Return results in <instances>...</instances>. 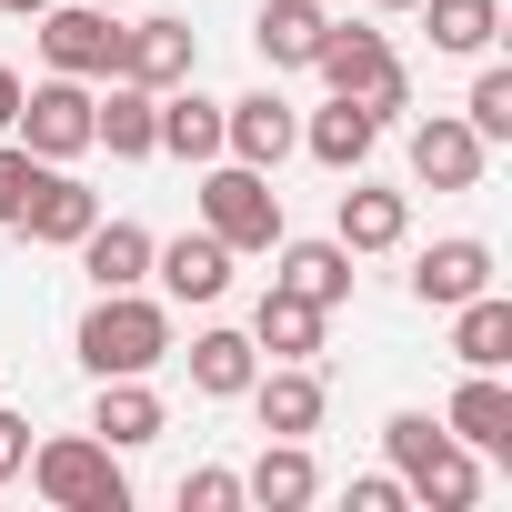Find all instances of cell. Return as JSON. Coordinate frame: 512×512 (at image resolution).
Wrapping results in <instances>:
<instances>
[{
  "instance_id": "1",
  "label": "cell",
  "mask_w": 512,
  "mask_h": 512,
  "mask_svg": "<svg viewBox=\"0 0 512 512\" xmlns=\"http://www.w3.org/2000/svg\"><path fill=\"white\" fill-rule=\"evenodd\" d=\"M382 452H392V472H402V492L422 512H472L482 502V452H462L442 432V412H392L382 422Z\"/></svg>"
},
{
  "instance_id": "2",
  "label": "cell",
  "mask_w": 512,
  "mask_h": 512,
  "mask_svg": "<svg viewBox=\"0 0 512 512\" xmlns=\"http://www.w3.org/2000/svg\"><path fill=\"white\" fill-rule=\"evenodd\" d=\"M71 352H81L91 382H111V372H161V362H171V302H151V292H91Z\"/></svg>"
},
{
  "instance_id": "3",
  "label": "cell",
  "mask_w": 512,
  "mask_h": 512,
  "mask_svg": "<svg viewBox=\"0 0 512 512\" xmlns=\"http://www.w3.org/2000/svg\"><path fill=\"white\" fill-rule=\"evenodd\" d=\"M312 71H322V91L362 101L372 121H402L412 111V71L392 61V31H372V21H332L322 51H312Z\"/></svg>"
},
{
  "instance_id": "4",
  "label": "cell",
  "mask_w": 512,
  "mask_h": 512,
  "mask_svg": "<svg viewBox=\"0 0 512 512\" xmlns=\"http://www.w3.org/2000/svg\"><path fill=\"white\" fill-rule=\"evenodd\" d=\"M31 492L51 512H131V472L101 432H51L31 442Z\"/></svg>"
},
{
  "instance_id": "5",
  "label": "cell",
  "mask_w": 512,
  "mask_h": 512,
  "mask_svg": "<svg viewBox=\"0 0 512 512\" xmlns=\"http://www.w3.org/2000/svg\"><path fill=\"white\" fill-rule=\"evenodd\" d=\"M201 231L231 241V251H272L282 241V191L272 171H251V161H201Z\"/></svg>"
},
{
  "instance_id": "6",
  "label": "cell",
  "mask_w": 512,
  "mask_h": 512,
  "mask_svg": "<svg viewBox=\"0 0 512 512\" xmlns=\"http://www.w3.org/2000/svg\"><path fill=\"white\" fill-rule=\"evenodd\" d=\"M11 141H21L31 161H81V151H91V81H71V71H41V81L21 91V121H11Z\"/></svg>"
},
{
  "instance_id": "7",
  "label": "cell",
  "mask_w": 512,
  "mask_h": 512,
  "mask_svg": "<svg viewBox=\"0 0 512 512\" xmlns=\"http://www.w3.org/2000/svg\"><path fill=\"white\" fill-rule=\"evenodd\" d=\"M31 31H41V61H51V71H71V81H121V21L101 11V0H51Z\"/></svg>"
},
{
  "instance_id": "8",
  "label": "cell",
  "mask_w": 512,
  "mask_h": 512,
  "mask_svg": "<svg viewBox=\"0 0 512 512\" xmlns=\"http://www.w3.org/2000/svg\"><path fill=\"white\" fill-rule=\"evenodd\" d=\"M292 151H302V121H292V101H282V91H241V101H221V161L282 171Z\"/></svg>"
},
{
  "instance_id": "9",
  "label": "cell",
  "mask_w": 512,
  "mask_h": 512,
  "mask_svg": "<svg viewBox=\"0 0 512 512\" xmlns=\"http://www.w3.org/2000/svg\"><path fill=\"white\" fill-rule=\"evenodd\" d=\"M231 262H241V251H231V241H211V231L151 241V282H161V302H191V312H211V302L231 292Z\"/></svg>"
},
{
  "instance_id": "10",
  "label": "cell",
  "mask_w": 512,
  "mask_h": 512,
  "mask_svg": "<svg viewBox=\"0 0 512 512\" xmlns=\"http://www.w3.org/2000/svg\"><path fill=\"white\" fill-rule=\"evenodd\" d=\"M251 422L262 432H282V442H312L322 432V412H332V392H322V372L312 362H272V372H251Z\"/></svg>"
},
{
  "instance_id": "11",
  "label": "cell",
  "mask_w": 512,
  "mask_h": 512,
  "mask_svg": "<svg viewBox=\"0 0 512 512\" xmlns=\"http://www.w3.org/2000/svg\"><path fill=\"white\" fill-rule=\"evenodd\" d=\"M482 161H492V141H482L462 111L412 121V181H422V191H472V181H482Z\"/></svg>"
},
{
  "instance_id": "12",
  "label": "cell",
  "mask_w": 512,
  "mask_h": 512,
  "mask_svg": "<svg viewBox=\"0 0 512 512\" xmlns=\"http://www.w3.org/2000/svg\"><path fill=\"white\" fill-rule=\"evenodd\" d=\"M91 221H101V191H91V181H71V161H41V181H31V201H21V221H11V231H31L41 251H71Z\"/></svg>"
},
{
  "instance_id": "13",
  "label": "cell",
  "mask_w": 512,
  "mask_h": 512,
  "mask_svg": "<svg viewBox=\"0 0 512 512\" xmlns=\"http://www.w3.org/2000/svg\"><path fill=\"white\" fill-rule=\"evenodd\" d=\"M201 71V41H191V21H121V81H141V91H181Z\"/></svg>"
},
{
  "instance_id": "14",
  "label": "cell",
  "mask_w": 512,
  "mask_h": 512,
  "mask_svg": "<svg viewBox=\"0 0 512 512\" xmlns=\"http://www.w3.org/2000/svg\"><path fill=\"white\" fill-rule=\"evenodd\" d=\"M472 292H492V241L452 231V241H432L422 262H412V302H422V312H452V302H472Z\"/></svg>"
},
{
  "instance_id": "15",
  "label": "cell",
  "mask_w": 512,
  "mask_h": 512,
  "mask_svg": "<svg viewBox=\"0 0 512 512\" xmlns=\"http://www.w3.org/2000/svg\"><path fill=\"white\" fill-rule=\"evenodd\" d=\"M442 432L462 452H512V382L502 372H462L452 402H442Z\"/></svg>"
},
{
  "instance_id": "16",
  "label": "cell",
  "mask_w": 512,
  "mask_h": 512,
  "mask_svg": "<svg viewBox=\"0 0 512 512\" xmlns=\"http://www.w3.org/2000/svg\"><path fill=\"white\" fill-rule=\"evenodd\" d=\"M151 121H161V91H141V81H101L91 91V151L151 161Z\"/></svg>"
},
{
  "instance_id": "17",
  "label": "cell",
  "mask_w": 512,
  "mask_h": 512,
  "mask_svg": "<svg viewBox=\"0 0 512 512\" xmlns=\"http://www.w3.org/2000/svg\"><path fill=\"white\" fill-rule=\"evenodd\" d=\"M332 241L352 251V262H362V251H402V241H412V201H402V191L352 181V191H342V211H332Z\"/></svg>"
},
{
  "instance_id": "18",
  "label": "cell",
  "mask_w": 512,
  "mask_h": 512,
  "mask_svg": "<svg viewBox=\"0 0 512 512\" xmlns=\"http://www.w3.org/2000/svg\"><path fill=\"white\" fill-rule=\"evenodd\" d=\"M151 151H171V161H221V101L201 91V81H181V91H161V121H151Z\"/></svg>"
},
{
  "instance_id": "19",
  "label": "cell",
  "mask_w": 512,
  "mask_h": 512,
  "mask_svg": "<svg viewBox=\"0 0 512 512\" xmlns=\"http://www.w3.org/2000/svg\"><path fill=\"white\" fill-rule=\"evenodd\" d=\"M161 392H151V372H111L101 382V402H91V432L111 442V452H141V442H161Z\"/></svg>"
},
{
  "instance_id": "20",
  "label": "cell",
  "mask_w": 512,
  "mask_h": 512,
  "mask_svg": "<svg viewBox=\"0 0 512 512\" xmlns=\"http://www.w3.org/2000/svg\"><path fill=\"white\" fill-rule=\"evenodd\" d=\"M332 11L322 0H262V21H251V51H262V71H312Z\"/></svg>"
},
{
  "instance_id": "21",
  "label": "cell",
  "mask_w": 512,
  "mask_h": 512,
  "mask_svg": "<svg viewBox=\"0 0 512 512\" xmlns=\"http://www.w3.org/2000/svg\"><path fill=\"white\" fill-rule=\"evenodd\" d=\"M71 251H81L91 292H141V282H151V231H141V221H91Z\"/></svg>"
},
{
  "instance_id": "22",
  "label": "cell",
  "mask_w": 512,
  "mask_h": 512,
  "mask_svg": "<svg viewBox=\"0 0 512 512\" xmlns=\"http://www.w3.org/2000/svg\"><path fill=\"white\" fill-rule=\"evenodd\" d=\"M272 251H282V272H272L282 292H302V302H322V312H342V302H352V251H342L332 231H322V241H292V231H282Z\"/></svg>"
},
{
  "instance_id": "23",
  "label": "cell",
  "mask_w": 512,
  "mask_h": 512,
  "mask_svg": "<svg viewBox=\"0 0 512 512\" xmlns=\"http://www.w3.org/2000/svg\"><path fill=\"white\" fill-rule=\"evenodd\" d=\"M322 302H302V292H262V312H251V352H272V362H322Z\"/></svg>"
},
{
  "instance_id": "24",
  "label": "cell",
  "mask_w": 512,
  "mask_h": 512,
  "mask_svg": "<svg viewBox=\"0 0 512 512\" xmlns=\"http://www.w3.org/2000/svg\"><path fill=\"white\" fill-rule=\"evenodd\" d=\"M312 492H322V462H312V442H282V432L262 442V462L241 472V502H262V512H302Z\"/></svg>"
},
{
  "instance_id": "25",
  "label": "cell",
  "mask_w": 512,
  "mask_h": 512,
  "mask_svg": "<svg viewBox=\"0 0 512 512\" xmlns=\"http://www.w3.org/2000/svg\"><path fill=\"white\" fill-rule=\"evenodd\" d=\"M181 362H191V392H201V402H241V392H251V372H262L251 332H221V322H211V332H191V352H181Z\"/></svg>"
},
{
  "instance_id": "26",
  "label": "cell",
  "mask_w": 512,
  "mask_h": 512,
  "mask_svg": "<svg viewBox=\"0 0 512 512\" xmlns=\"http://www.w3.org/2000/svg\"><path fill=\"white\" fill-rule=\"evenodd\" d=\"M372 141H382V121H372L362 101H342V91L302 121V151H312L322 171H362V161H372Z\"/></svg>"
},
{
  "instance_id": "27",
  "label": "cell",
  "mask_w": 512,
  "mask_h": 512,
  "mask_svg": "<svg viewBox=\"0 0 512 512\" xmlns=\"http://www.w3.org/2000/svg\"><path fill=\"white\" fill-rule=\"evenodd\" d=\"M452 362H462V372H502V362H512V302H502V292L452 302Z\"/></svg>"
},
{
  "instance_id": "28",
  "label": "cell",
  "mask_w": 512,
  "mask_h": 512,
  "mask_svg": "<svg viewBox=\"0 0 512 512\" xmlns=\"http://www.w3.org/2000/svg\"><path fill=\"white\" fill-rule=\"evenodd\" d=\"M412 11L432 21V51H452V61H482L502 41V0H412Z\"/></svg>"
},
{
  "instance_id": "29",
  "label": "cell",
  "mask_w": 512,
  "mask_h": 512,
  "mask_svg": "<svg viewBox=\"0 0 512 512\" xmlns=\"http://www.w3.org/2000/svg\"><path fill=\"white\" fill-rule=\"evenodd\" d=\"M462 121L482 131V141H512V71L482 51V71H472V101H462Z\"/></svg>"
},
{
  "instance_id": "30",
  "label": "cell",
  "mask_w": 512,
  "mask_h": 512,
  "mask_svg": "<svg viewBox=\"0 0 512 512\" xmlns=\"http://www.w3.org/2000/svg\"><path fill=\"white\" fill-rule=\"evenodd\" d=\"M181 512H241V472H221V462L181 472Z\"/></svg>"
},
{
  "instance_id": "31",
  "label": "cell",
  "mask_w": 512,
  "mask_h": 512,
  "mask_svg": "<svg viewBox=\"0 0 512 512\" xmlns=\"http://www.w3.org/2000/svg\"><path fill=\"white\" fill-rule=\"evenodd\" d=\"M31 181H41V161H31L21 141H0V231L21 221V201H31Z\"/></svg>"
},
{
  "instance_id": "32",
  "label": "cell",
  "mask_w": 512,
  "mask_h": 512,
  "mask_svg": "<svg viewBox=\"0 0 512 512\" xmlns=\"http://www.w3.org/2000/svg\"><path fill=\"white\" fill-rule=\"evenodd\" d=\"M352 512H412V492H402V472H362L352 492H342Z\"/></svg>"
},
{
  "instance_id": "33",
  "label": "cell",
  "mask_w": 512,
  "mask_h": 512,
  "mask_svg": "<svg viewBox=\"0 0 512 512\" xmlns=\"http://www.w3.org/2000/svg\"><path fill=\"white\" fill-rule=\"evenodd\" d=\"M21 462H31V422H21V412H0V492H11Z\"/></svg>"
},
{
  "instance_id": "34",
  "label": "cell",
  "mask_w": 512,
  "mask_h": 512,
  "mask_svg": "<svg viewBox=\"0 0 512 512\" xmlns=\"http://www.w3.org/2000/svg\"><path fill=\"white\" fill-rule=\"evenodd\" d=\"M21 91H31V81H21L11 61H0V141H11V121H21Z\"/></svg>"
},
{
  "instance_id": "35",
  "label": "cell",
  "mask_w": 512,
  "mask_h": 512,
  "mask_svg": "<svg viewBox=\"0 0 512 512\" xmlns=\"http://www.w3.org/2000/svg\"><path fill=\"white\" fill-rule=\"evenodd\" d=\"M0 11H11V21H41V11H51V0H0Z\"/></svg>"
},
{
  "instance_id": "36",
  "label": "cell",
  "mask_w": 512,
  "mask_h": 512,
  "mask_svg": "<svg viewBox=\"0 0 512 512\" xmlns=\"http://www.w3.org/2000/svg\"><path fill=\"white\" fill-rule=\"evenodd\" d=\"M372 11H412V0H372Z\"/></svg>"
},
{
  "instance_id": "37",
  "label": "cell",
  "mask_w": 512,
  "mask_h": 512,
  "mask_svg": "<svg viewBox=\"0 0 512 512\" xmlns=\"http://www.w3.org/2000/svg\"><path fill=\"white\" fill-rule=\"evenodd\" d=\"M101 11H121V0H101Z\"/></svg>"
}]
</instances>
